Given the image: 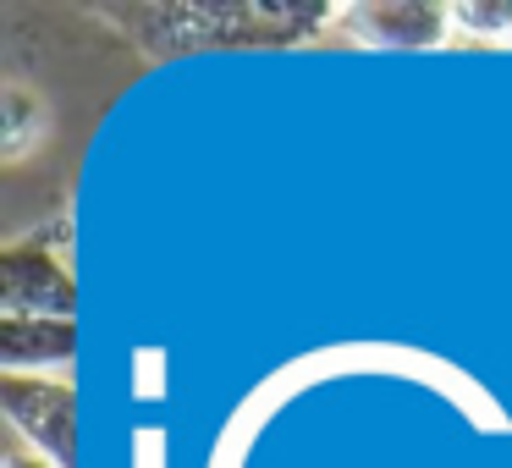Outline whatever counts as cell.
Masks as SVG:
<instances>
[{"label":"cell","instance_id":"ba28073f","mask_svg":"<svg viewBox=\"0 0 512 468\" xmlns=\"http://www.w3.org/2000/svg\"><path fill=\"white\" fill-rule=\"evenodd\" d=\"M23 237H28V243H39V248H50V254H61V259H67V254H72V210L61 204V210L50 215V221L28 226Z\"/></svg>","mask_w":512,"mask_h":468},{"label":"cell","instance_id":"3957f363","mask_svg":"<svg viewBox=\"0 0 512 468\" xmlns=\"http://www.w3.org/2000/svg\"><path fill=\"white\" fill-rule=\"evenodd\" d=\"M331 34L364 50H446L452 45V6H441V0H353V6H336Z\"/></svg>","mask_w":512,"mask_h":468},{"label":"cell","instance_id":"9c48e42d","mask_svg":"<svg viewBox=\"0 0 512 468\" xmlns=\"http://www.w3.org/2000/svg\"><path fill=\"white\" fill-rule=\"evenodd\" d=\"M0 468H56V463H50V457H39L34 446H23V441L12 435V446L0 452Z\"/></svg>","mask_w":512,"mask_h":468},{"label":"cell","instance_id":"6da1fadb","mask_svg":"<svg viewBox=\"0 0 512 468\" xmlns=\"http://www.w3.org/2000/svg\"><path fill=\"white\" fill-rule=\"evenodd\" d=\"M138 56L171 61L193 50L303 45L331 34L336 0H177V6H94Z\"/></svg>","mask_w":512,"mask_h":468},{"label":"cell","instance_id":"52a82bcc","mask_svg":"<svg viewBox=\"0 0 512 468\" xmlns=\"http://www.w3.org/2000/svg\"><path fill=\"white\" fill-rule=\"evenodd\" d=\"M446 50H512V0H457Z\"/></svg>","mask_w":512,"mask_h":468},{"label":"cell","instance_id":"7a4b0ae2","mask_svg":"<svg viewBox=\"0 0 512 468\" xmlns=\"http://www.w3.org/2000/svg\"><path fill=\"white\" fill-rule=\"evenodd\" d=\"M0 408L23 446L78 468V386L67 375H0Z\"/></svg>","mask_w":512,"mask_h":468},{"label":"cell","instance_id":"8992f818","mask_svg":"<svg viewBox=\"0 0 512 468\" xmlns=\"http://www.w3.org/2000/svg\"><path fill=\"white\" fill-rule=\"evenodd\" d=\"M45 138H50V100L28 78H6V89H0V160L23 166Z\"/></svg>","mask_w":512,"mask_h":468},{"label":"cell","instance_id":"5b68a950","mask_svg":"<svg viewBox=\"0 0 512 468\" xmlns=\"http://www.w3.org/2000/svg\"><path fill=\"white\" fill-rule=\"evenodd\" d=\"M72 358H78V325L72 320L0 314V369L6 375H67Z\"/></svg>","mask_w":512,"mask_h":468},{"label":"cell","instance_id":"277c9868","mask_svg":"<svg viewBox=\"0 0 512 468\" xmlns=\"http://www.w3.org/2000/svg\"><path fill=\"white\" fill-rule=\"evenodd\" d=\"M0 314L23 320H72L78 314V281L72 265L50 248L12 237L0 248Z\"/></svg>","mask_w":512,"mask_h":468}]
</instances>
